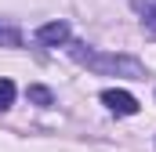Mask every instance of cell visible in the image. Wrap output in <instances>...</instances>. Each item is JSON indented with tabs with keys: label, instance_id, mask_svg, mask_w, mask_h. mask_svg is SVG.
Instances as JSON below:
<instances>
[{
	"label": "cell",
	"instance_id": "cell-4",
	"mask_svg": "<svg viewBox=\"0 0 156 152\" xmlns=\"http://www.w3.org/2000/svg\"><path fill=\"white\" fill-rule=\"evenodd\" d=\"M131 7L142 15V22L149 29H156V0H131Z\"/></svg>",
	"mask_w": 156,
	"mask_h": 152
},
{
	"label": "cell",
	"instance_id": "cell-7",
	"mask_svg": "<svg viewBox=\"0 0 156 152\" xmlns=\"http://www.w3.org/2000/svg\"><path fill=\"white\" fill-rule=\"evenodd\" d=\"M0 40H7V43H18V33H0Z\"/></svg>",
	"mask_w": 156,
	"mask_h": 152
},
{
	"label": "cell",
	"instance_id": "cell-3",
	"mask_svg": "<svg viewBox=\"0 0 156 152\" xmlns=\"http://www.w3.org/2000/svg\"><path fill=\"white\" fill-rule=\"evenodd\" d=\"M66 40H69V26L66 22H47V26L37 29V43H44V47H58Z\"/></svg>",
	"mask_w": 156,
	"mask_h": 152
},
{
	"label": "cell",
	"instance_id": "cell-6",
	"mask_svg": "<svg viewBox=\"0 0 156 152\" xmlns=\"http://www.w3.org/2000/svg\"><path fill=\"white\" fill-rule=\"evenodd\" d=\"M11 102H15V83L11 80H0V112L11 109Z\"/></svg>",
	"mask_w": 156,
	"mask_h": 152
},
{
	"label": "cell",
	"instance_id": "cell-2",
	"mask_svg": "<svg viewBox=\"0 0 156 152\" xmlns=\"http://www.w3.org/2000/svg\"><path fill=\"white\" fill-rule=\"evenodd\" d=\"M102 102H105L116 116H134V112H138V98H134L131 91H120V87L102 91Z\"/></svg>",
	"mask_w": 156,
	"mask_h": 152
},
{
	"label": "cell",
	"instance_id": "cell-5",
	"mask_svg": "<svg viewBox=\"0 0 156 152\" xmlns=\"http://www.w3.org/2000/svg\"><path fill=\"white\" fill-rule=\"evenodd\" d=\"M26 94H29V102H37V105H51V102H55V94H51L47 87H40V83H33Z\"/></svg>",
	"mask_w": 156,
	"mask_h": 152
},
{
	"label": "cell",
	"instance_id": "cell-1",
	"mask_svg": "<svg viewBox=\"0 0 156 152\" xmlns=\"http://www.w3.org/2000/svg\"><path fill=\"white\" fill-rule=\"evenodd\" d=\"M73 58L83 62L87 69L94 73H116V76H142V65L127 54H98V51H83V47H73Z\"/></svg>",
	"mask_w": 156,
	"mask_h": 152
}]
</instances>
